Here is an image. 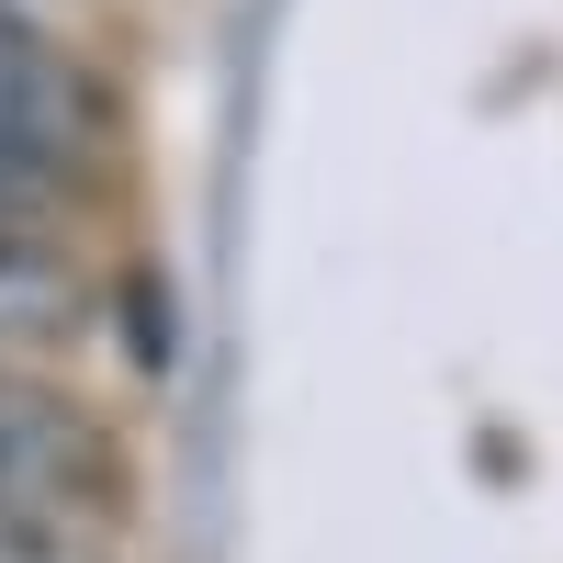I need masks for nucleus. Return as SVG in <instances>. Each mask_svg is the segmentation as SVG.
Returning a JSON list of instances; mask_svg holds the SVG:
<instances>
[{"label":"nucleus","instance_id":"nucleus-1","mask_svg":"<svg viewBox=\"0 0 563 563\" xmlns=\"http://www.w3.org/2000/svg\"><path fill=\"white\" fill-rule=\"evenodd\" d=\"M0 507H45V519H102L113 507L102 429L23 372H0Z\"/></svg>","mask_w":563,"mask_h":563},{"label":"nucleus","instance_id":"nucleus-2","mask_svg":"<svg viewBox=\"0 0 563 563\" xmlns=\"http://www.w3.org/2000/svg\"><path fill=\"white\" fill-rule=\"evenodd\" d=\"M68 158H79V79L0 0V203H57Z\"/></svg>","mask_w":563,"mask_h":563},{"label":"nucleus","instance_id":"nucleus-3","mask_svg":"<svg viewBox=\"0 0 563 563\" xmlns=\"http://www.w3.org/2000/svg\"><path fill=\"white\" fill-rule=\"evenodd\" d=\"M68 316V249L45 203H0V339H34V327Z\"/></svg>","mask_w":563,"mask_h":563},{"label":"nucleus","instance_id":"nucleus-4","mask_svg":"<svg viewBox=\"0 0 563 563\" xmlns=\"http://www.w3.org/2000/svg\"><path fill=\"white\" fill-rule=\"evenodd\" d=\"M0 563H102V530L45 519V507H0Z\"/></svg>","mask_w":563,"mask_h":563}]
</instances>
